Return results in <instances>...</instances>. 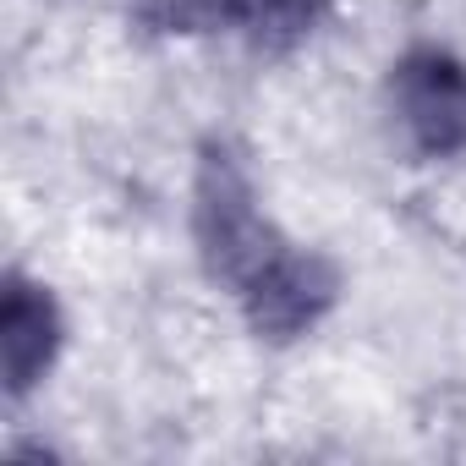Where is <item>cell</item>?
<instances>
[{
  "label": "cell",
  "instance_id": "obj_2",
  "mask_svg": "<svg viewBox=\"0 0 466 466\" xmlns=\"http://www.w3.org/2000/svg\"><path fill=\"white\" fill-rule=\"evenodd\" d=\"M384 110L417 159H461L466 154V61L444 45H411L400 61H390Z\"/></svg>",
  "mask_w": 466,
  "mask_h": 466
},
{
  "label": "cell",
  "instance_id": "obj_4",
  "mask_svg": "<svg viewBox=\"0 0 466 466\" xmlns=\"http://www.w3.org/2000/svg\"><path fill=\"white\" fill-rule=\"evenodd\" d=\"M66 324L50 297V286L28 275H6V302H0V373H6V395L23 400L61 357Z\"/></svg>",
  "mask_w": 466,
  "mask_h": 466
},
{
  "label": "cell",
  "instance_id": "obj_1",
  "mask_svg": "<svg viewBox=\"0 0 466 466\" xmlns=\"http://www.w3.org/2000/svg\"><path fill=\"white\" fill-rule=\"evenodd\" d=\"M187 225L208 286L230 297L258 340H302L340 302V269L264 208L248 159L225 137L198 148Z\"/></svg>",
  "mask_w": 466,
  "mask_h": 466
},
{
  "label": "cell",
  "instance_id": "obj_3",
  "mask_svg": "<svg viewBox=\"0 0 466 466\" xmlns=\"http://www.w3.org/2000/svg\"><path fill=\"white\" fill-rule=\"evenodd\" d=\"M329 0H132V12L159 34H237L253 50H291L324 23Z\"/></svg>",
  "mask_w": 466,
  "mask_h": 466
}]
</instances>
